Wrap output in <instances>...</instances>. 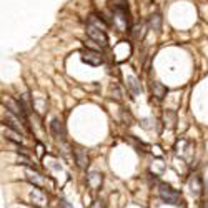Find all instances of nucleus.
Masks as SVG:
<instances>
[{"label": "nucleus", "mask_w": 208, "mask_h": 208, "mask_svg": "<svg viewBox=\"0 0 208 208\" xmlns=\"http://www.w3.org/2000/svg\"><path fill=\"white\" fill-rule=\"evenodd\" d=\"M73 155H75V163H77V166L78 168H87V165H88V155H87V152L83 148H77L73 152Z\"/></svg>", "instance_id": "ddd939ff"}, {"label": "nucleus", "mask_w": 208, "mask_h": 208, "mask_svg": "<svg viewBox=\"0 0 208 208\" xmlns=\"http://www.w3.org/2000/svg\"><path fill=\"white\" fill-rule=\"evenodd\" d=\"M2 132H3V137L7 138V140L17 143V145H22V143H24V137H22V133H19V132L5 130V126H3V130H2Z\"/></svg>", "instance_id": "2eb2a0df"}, {"label": "nucleus", "mask_w": 208, "mask_h": 208, "mask_svg": "<svg viewBox=\"0 0 208 208\" xmlns=\"http://www.w3.org/2000/svg\"><path fill=\"white\" fill-rule=\"evenodd\" d=\"M125 82H126V88L130 90L132 95H140L142 93V87H140V82L137 80V77H133V75H128Z\"/></svg>", "instance_id": "4468645a"}, {"label": "nucleus", "mask_w": 208, "mask_h": 208, "mask_svg": "<svg viewBox=\"0 0 208 208\" xmlns=\"http://www.w3.org/2000/svg\"><path fill=\"white\" fill-rule=\"evenodd\" d=\"M158 195L160 198L165 201V203H170V205H180L182 203V195L173 190L170 185H165V183H160L158 187Z\"/></svg>", "instance_id": "f257e3e1"}, {"label": "nucleus", "mask_w": 208, "mask_h": 208, "mask_svg": "<svg viewBox=\"0 0 208 208\" xmlns=\"http://www.w3.org/2000/svg\"><path fill=\"white\" fill-rule=\"evenodd\" d=\"M102 182H103L102 173H98V171H90L87 175V183H88V187L92 190H98L102 187Z\"/></svg>", "instance_id": "f8f14e48"}, {"label": "nucleus", "mask_w": 208, "mask_h": 208, "mask_svg": "<svg viewBox=\"0 0 208 208\" xmlns=\"http://www.w3.org/2000/svg\"><path fill=\"white\" fill-rule=\"evenodd\" d=\"M188 190H190V193H192L193 198H200V196H201V192H203V183H201V180H200L198 175L190 177V180H188Z\"/></svg>", "instance_id": "0eeeda50"}, {"label": "nucleus", "mask_w": 208, "mask_h": 208, "mask_svg": "<svg viewBox=\"0 0 208 208\" xmlns=\"http://www.w3.org/2000/svg\"><path fill=\"white\" fill-rule=\"evenodd\" d=\"M205 208H208V200H206V203H205Z\"/></svg>", "instance_id": "6ab92c4d"}, {"label": "nucleus", "mask_w": 208, "mask_h": 208, "mask_svg": "<svg viewBox=\"0 0 208 208\" xmlns=\"http://www.w3.org/2000/svg\"><path fill=\"white\" fill-rule=\"evenodd\" d=\"M28 203L35 208H45L48 205V198L38 187H32L28 190Z\"/></svg>", "instance_id": "20e7f679"}, {"label": "nucleus", "mask_w": 208, "mask_h": 208, "mask_svg": "<svg viewBox=\"0 0 208 208\" xmlns=\"http://www.w3.org/2000/svg\"><path fill=\"white\" fill-rule=\"evenodd\" d=\"M25 175H27V180L30 182V183L33 185V187L42 188L43 185H45L43 177L40 175V173H37V171H33V170H30V168H27V170H25Z\"/></svg>", "instance_id": "9b49d317"}, {"label": "nucleus", "mask_w": 208, "mask_h": 208, "mask_svg": "<svg viewBox=\"0 0 208 208\" xmlns=\"http://www.w3.org/2000/svg\"><path fill=\"white\" fill-rule=\"evenodd\" d=\"M80 60L83 63L90 67H98L103 63V57L100 55L98 50H92V48H87V50H82L80 52Z\"/></svg>", "instance_id": "39448f33"}, {"label": "nucleus", "mask_w": 208, "mask_h": 208, "mask_svg": "<svg viewBox=\"0 0 208 208\" xmlns=\"http://www.w3.org/2000/svg\"><path fill=\"white\" fill-rule=\"evenodd\" d=\"M147 27L150 28V30L158 32L160 28H161V17H160L158 14L150 15V17H148V20H147Z\"/></svg>", "instance_id": "dca6fc26"}, {"label": "nucleus", "mask_w": 208, "mask_h": 208, "mask_svg": "<svg viewBox=\"0 0 208 208\" xmlns=\"http://www.w3.org/2000/svg\"><path fill=\"white\" fill-rule=\"evenodd\" d=\"M150 90H152V95L157 98V100H161V98H165L166 93H168V90H166V87L160 82H152L150 83Z\"/></svg>", "instance_id": "9d476101"}, {"label": "nucleus", "mask_w": 208, "mask_h": 208, "mask_svg": "<svg viewBox=\"0 0 208 208\" xmlns=\"http://www.w3.org/2000/svg\"><path fill=\"white\" fill-rule=\"evenodd\" d=\"M3 108H7V110L12 113V115H15V117H19V118H22L24 122H27V112L22 108V105H20V102L19 100H12L10 97H5L3 98Z\"/></svg>", "instance_id": "423d86ee"}, {"label": "nucleus", "mask_w": 208, "mask_h": 208, "mask_svg": "<svg viewBox=\"0 0 208 208\" xmlns=\"http://www.w3.org/2000/svg\"><path fill=\"white\" fill-rule=\"evenodd\" d=\"M112 25L118 32H126L130 27V14L125 10H112Z\"/></svg>", "instance_id": "7ed1b4c3"}, {"label": "nucleus", "mask_w": 208, "mask_h": 208, "mask_svg": "<svg viewBox=\"0 0 208 208\" xmlns=\"http://www.w3.org/2000/svg\"><path fill=\"white\" fill-rule=\"evenodd\" d=\"M87 35L90 37V40H93L100 48H105L108 45V37H107V33H105V30H103L102 27L87 24Z\"/></svg>", "instance_id": "f03ea898"}, {"label": "nucleus", "mask_w": 208, "mask_h": 208, "mask_svg": "<svg viewBox=\"0 0 208 208\" xmlns=\"http://www.w3.org/2000/svg\"><path fill=\"white\" fill-rule=\"evenodd\" d=\"M60 208H73V206L68 203L67 200H60Z\"/></svg>", "instance_id": "a211bd4d"}, {"label": "nucleus", "mask_w": 208, "mask_h": 208, "mask_svg": "<svg viewBox=\"0 0 208 208\" xmlns=\"http://www.w3.org/2000/svg\"><path fill=\"white\" fill-rule=\"evenodd\" d=\"M50 132H52V135H53L55 138H60V140H65V135H67V132H65V126H63V123L60 122L59 118H53L50 122Z\"/></svg>", "instance_id": "1a4fd4ad"}, {"label": "nucleus", "mask_w": 208, "mask_h": 208, "mask_svg": "<svg viewBox=\"0 0 208 208\" xmlns=\"http://www.w3.org/2000/svg\"><path fill=\"white\" fill-rule=\"evenodd\" d=\"M3 125H8L14 132H19V133H24V125L20 123V118L12 115L10 112H7V115L3 113Z\"/></svg>", "instance_id": "6e6552de"}, {"label": "nucleus", "mask_w": 208, "mask_h": 208, "mask_svg": "<svg viewBox=\"0 0 208 208\" xmlns=\"http://www.w3.org/2000/svg\"><path fill=\"white\" fill-rule=\"evenodd\" d=\"M163 120H165V125H168L170 128H173L175 123H177V113L171 112V110H166L163 113Z\"/></svg>", "instance_id": "f3484780"}]
</instances>
